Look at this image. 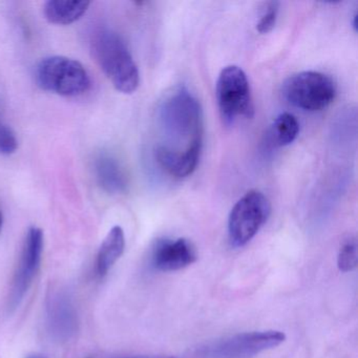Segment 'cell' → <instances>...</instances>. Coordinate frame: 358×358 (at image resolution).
Returning <instances> with one entry per match:
<instances>
[{
  "label": "cell",
  "instance_id": "52a82bcc",
  "mask_svg": "<svg viewBox=\"0 0 358 358\" xmlns=\"http://www.w3.org/2000/svg\"><path fill=\"white\" fill-rule=\"evenodd\" d=\"M286 335L280 331H253L241 333L217 341L202 350L203 358H252L262 352L284 343Z\"/></svg>",
  "mask_w": 358,
  "mask_h": 358
},
{
  "label": "cell",
  "instance_id": "ac0fdd59",
  "mask_svg": "<svg viewBox=\"0 0 358 358\" xmlns=\"http://www.w3.org/2000/svg\"><path fill=\"white\" fill-rule=\"evenodd\" d=\"M122 358H177L173 356H158V357H143V356H133V357H122Z\"/></svg>",
  "mask_w": 358,
  "mask_h": 358
},
{
  "label": "cell",
  "instance_id": "277c9868",
  "mask_svg": "<svg viewBox=\"0 0 358 358\" xmlns=\"http://www.w3.org/2000/svg\"><path fill=\"white\" fill-rule=\"evenodd\" d=\"M289 103L308 112L328 108L336 97V85L328 75L314 71L297 73L282 85Z\"/></svg>",
  "mask_w": 358,
  "mask_h": 358
},
{
  "label": "cell",
  "instance_id": "4fadbf2b",
  "mask_svg": "<svg viewBox=\"0 0 358 358\" xmlns=\"http://www.w3.org/2000/svg\"><path fill=\"white\" fill-rule=\"evenodd\" d=\"M89 7V1L85 0H50L45 3L43 13L52 24L68 26L80 20Z\"/></svg>",
  "mask_w": 358,
  "mask_h": 358
},
{
  "label": "cell",
  "instance_id": "9a60e30c",
  "mask_svg": "<svg viewBox=\"0 0 358 358\" xmlns=\"http://www.w3.org/2000/svg\"><path fill=\"white\" fill-rule=\"evenodd\" d=\"M337 265L343 272H350L355 269L357 266V243L355 238H348L341 245Z\"/></svg>",
  "mask_w": 358,
  "mask_h": 358
},
{
  "label": "cell",
  "instance_id": "3957f363",
  "mask_svg": "<svg viewBox=\"0 0 358 358\" xmlns=\"http://www.w3.org/2000/svg\"><path fill=\"white\" fill-rule=\"evenodd\" d=\"M36 80L41 89L64 97L83 95L91 87V78L85 66L64 56L41 60L36 68Z\"/></svg>",
  "mask_w": 358,
  "mask_h": 358
},
{
  "label": "cell",
  "instance_id": "ba28073f",
  "mask_svg": "<svg viewBox=\"0 0 358 358\" xmlns=\"http://www.w3.org/2000/svg\"><path fill=\"white\" fill-rule=\"evenodd\" d=\"M43 232L41 228L29 229L24 238L17 268L8 299V311L14 312L24 301L41 267L43 252Z\"/></svg>",
  "mask_w": 358,
  "mask_h": 358
},
{
  "label": "cell",
  "instance_id": "5bb4252c",
  "mask_svg": "<svg viewBox=\"0 0 358 358\" xmlns=\"http://www.w3.org/2000/svg\"><path fill=\"white\" fill-rule=\"evenodd\" d=\"M299 134L297 119L289 113H282L274 119L268 129V141L274 148H284L295 141Z\"/></svg>",
  "mask_w": 358,
  "mask_h": 358
},
{
  "label": "cell",
  "instance_id": "6da1fadb",
  "mask_svg": "<svg viewBox=\"0 0 358 358\" xmlns=\"http://www.w3.org/2000/svg\"><path fill=\"white\" fill-rule=\"evenodd\" d=\"M161 141L155 158L171 177L186 178L196 171L203 144V112L199 100L186 87L167 94L158 110Z\"/></svg>",
  "mask_w": 358,
  "mask_h": 358
},
{
  "label": "cell",
  "instance_id": "5b68a950",
  "mask_svg": "<svg viewBox=\"0 0 358 358\" xmlns=\"http://www.w3.org/2000/svg\"><path fill=\"white\" fill-rule=\"evenodd\" d=\"M271 213V205L263 192L250 190L245 194L230 211L228 236L236 248L248 244L265 225Z\"/></svg>",
  "mask_w": 358,
  "mask_h": 358
},
{
  "label": "cell",
  "instance_id": "7c38bea8",
  "mask_svg": "<svg viewBox=\"0 0 358 358\" xmlns=\"http://www.w3.org/2000/svg\"><path fill=\"white\" fill-rule=\"evenodd\" d=\"M125 236L120 226H115L108 232L98 251L96 273L104 278L124 252Z\"/></svg>",
  "mask_w": 358,
  "mask_h": 358
},
{
  "label": "cell",
  "instance_id": "e0dca14e",
  "mask_svg": "<svg viewBox=\"0 0 358 358\" xmlns=\"http://www.w3.org/2000/svg\"><path fill=\"white\" fill-rule=\"evenodd\" d=\"M18 148V140L15 133L8 125L0 124V154L9 156L14 154Z\"/></svg>",
  "mask_w": 358,
  "mask_h": 358
},
{
  "label": "cell",
  "instance_id": "d6986e66",
  "mask_svg": "<svg viewBox=\"0 0 358 358\" xmlns=\"http://www.w3.org/2000/svg\"><path fill=\"white\" fill-rule=\"evenodd\" d=\"M3 213H1V210H0V231H1V229H3Z\"/></svg>",
  "mask_w": 358,
  "mask_h": 358
},
{
  "label": "cell",
  "instance_id": "8fae6325",
  "mask_svg": "<svg viewBox=\"0 0 358 358\" xmlns=\"http://www.w3.org/2000/svg\"><path fill=\"white\" fill-rule=\"evenodd\" d=\"M94 173L100 187L110 194H124L129 179L120 162L112 155L100 154L94 163Z\"/></svg>",
  "mask_w": 358,
  "mask_h": 358
},
{
  "label": "cell",
  "instance_id": "2e32d148",
  "mask_svg": "<svg viewBox=\"0 0 358 358\" xmlns=\"http://www.w3.org/2000/svg\"><path fill=\"white\" fill-rule=\"evenodd\" d=\"M278 6L280 3H275V1L268 3L266 5L265 11L257 24V32L261 34H267L270 31L273 30L276 22H278Z\"/></svg>",
  "mask_w": 358,
  "mask_h": 358
},
{
  "label": "cell",
  "instance_id": "30bf717a",
  "mask_svg": "<svg viewBox=\"0 0 358 358\" xmlns=\"http://www.w3.org/2000/svg\"><path fill=\"white\" fill-rule=\"evenodd\" d=\"M198 259L196 247L187 238L162 241L155 247L152 264L155 269L173 272L184 269Z\"/></svg>",
  "mask_w": 358,
  "mask_h": 358
},
{
  "label": "cell",
  "instance_id": "7a4b0ae2",
  "mask_svg": "<svg viewBox=\"0 0 358 358\" xmlns=\"http://www.w3.org/2000/svg\"><path fill=\"white\" fill-rule=\"evenodd\" d=\"M91 50L97 64L113 85L123 94H133L140 74L123 39L114 31L100 29L92 36Z\"/></svg>",
  "mask_w": 358,
  "mask_h": 358
},
{
  "label": "cell",
  "instance_id": "ffe728a7",
  "mask_svg": "<svg viewBox=\"0 0 358 358\" xmlns=\"http://www.w3.org/2000/svg\"><path fill=\"white\" fill-rule=\"evenodd\" d=\"M29 358H45V357H43V356L34 355V356H31V357H29Z\"/></svg>",
  "mask_w": 358,
  "mask_h": 358
},
{
  "label": "cell",
  "instance_id": "9c48e42d",
  "mask_svg": "<svg viewBox=\"0 0 358 358\" xmlns=\"http://www.w3.org/2000/svg\"><path fill=\"white\" fill-rule=\"evenodd\" d=\"M47 326L52 338L58 343L70 341L76 333L78 317L72 299L66 293H53L48 299Z\"/></svg>",
  "mask_w": 358,
  "mask_h": 358
},
{
  "label": "cell",
  "instance_id": "8992f818",
  "mask_svg": "<svg viewBox=\"0 0 358 358\" xmlns=\"http://www.w3.org/2000/svg\"><path fill=\"white\" fill-rule=\"evenodd\" d=\"M217 99L226 123L250 119L255 115L248 78L240 66H226L221 71L217 83Z\"/></svg>",
  "mask_w": 358,
  "mask_h": 358
}]
</instances>
